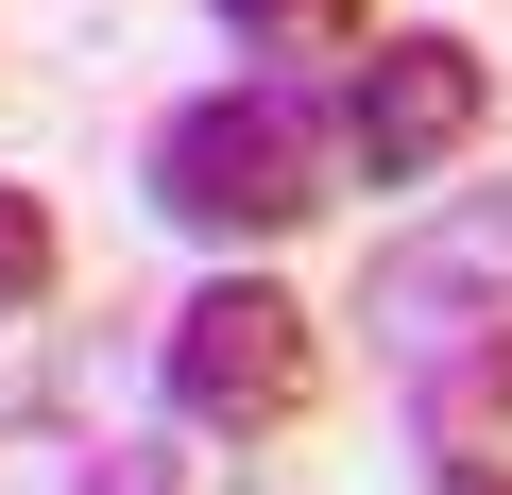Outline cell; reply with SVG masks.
Wrapping results in <instances>:
<instances>
[{
    "label": "cell",
    "instance_id": "cell-1",
    "mask_svg": "<svg viewBox=\"0 0 512 495\" xmlns=\"http://www.w3.org/2000/svg\"><path fill=\"white\" fill-rule=\"evenodd\" d=\"M137 205L171 239H205V257H274V239H308L342 205V137L325 103H291L274 69H239V86H188L137 154Z\"/></svg>",
    "mask_w": 512,
    "mask_h": 495
},
{
    "label": "cell",
    "instance_id": "cell-2",
    "mask_svg": "<svg viewBox=\"0 0 512 495\" xmlns=\"http://www.w3.org/2000/svg\"><path fill=\"white\" fill-rule=\"evenodd\" d=\"M154 393H171V427H205V444H291V427L325 410V308H308L274 257H222V274L154 325Z\"/></svg>",
    "mask_w": 512,
    "mask_h": 495
},
{
    "label": "cell",
    "instance_id": "cell-3",
    "mask_svg": "<svg viewBox=\"0 0 512 495\" xmlns=\"http://www.w3.org/2000/svg\"><path fill=\"white\" fill-rule=\"evenodd\" d=\"M342 137V188H444L478 137H495V52L478 35H376L325 103Z\"/></svg>",
    "mask_w": 512,
    "mask_h": 495
},
{
    "label": "cell",
    "instance_id": "cell-4",
    "mask_svg": "<svg viewBox=\"0 0 512 495\" xmlns=\"http://www.w3.org/2000/svg\"><path fill=\"white\" fill-rule=\"evenodd\" d=\"M512 308V188H461L444 222H410L393 257L359 274V325L393 342V359H427V342H461V325H495Z\"/></svg>",
    "mask_w": 512,
    "mask_h": 495
},
{
    "label": "cell",
    "instance_id": "cell-5",
    "mask_svg": "<svg viewBox=\"0 0 512 495\" xmlns=\"http://www.w3.org/2000/svg\"><path fill=\"white\" fill-rule=\"evenodd\" d=\"M188 461H154V427L103 410H0V495H171Z\"/></svg>",
    "mask_w": 512,
    "mask_h": 495
},
{
    "label": "cell",
    "instance_id": "cell-6",
    "mask_svg": "<svg viewBox=\"0 0 512 495\" xmlns=\"http://www.w3.org/2000/svg\"><path fill=\"white\" fill-rule=\"evenodd\" d=\"M410 410H427V444H495L512 461V308L461 325V342H427L410 359Z\"/></svg>",
    "mask_w": 512,
    "mask_h": 495
},
{
    "label": "cell",
    "instance_id": "cell-7",
    "mask_svg": "<svg viewBox=\"0 0 512 495\" xmlns=\"http://www.w3.org/2000/svg\"><path fill=\"white\" fill-rule=\"evenodd\" d=\"M205 18L239 35V52H376V18H393V0H205Z\"/></svg>",
    "mask_w": 512,
    "mask_h": 495
},
{
    "label": "cell",
    "instance_id": "cell-8",
    "mask_svg": "<svg viewBox=\"0 0 512 495\" xmlns=\"http://www.w3.org/2000/svg\"><path fill=\"white\" fill-rule=\"evenodd\" d=\"M52 291H69V222H52V188L0 171V325H52Z\"/></svg>",
    "mask_w": 512,
    "mask_h": 495
},
{
    "label": "cell",
    "instance_id": "cell-9",
    "mask_svg": "<svg viewBox=\"0 0 512 495\" xmlns=\"http://www.w3.org/2000/svg\"><path fill=\"white\" fill-rule=\"evenodd\" d=\"M427 478H444V495H512V461H495V444H444Z\"/></svg>",
    "mask_w": 512,
    "mask_h": 495
}]
</instances>
